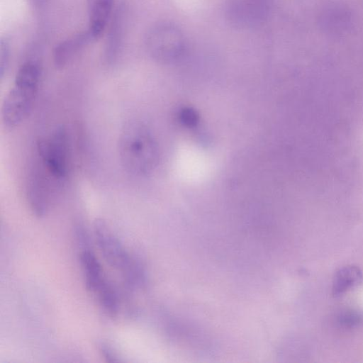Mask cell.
<instances>
[{"label":"cell","mask_w":363,"mask_h":363,"mask_svg":"<svg viewBox=\"0 0 363 363\" xmlns=\"http://www.w3.org/2000/svg\"><path fill=\"white\" fill-rule=\"evenodd\" d=\"M174 28L160 25L150 30L146 45L150 53L160 60H169L176 55L179 48V37Z\"/></svg>","instance_id":"cell-6"},{"label":"cell","mask_w":363,"mask_h":363,"mask_svg":"<svg viewBox=\"0 0 363 363\" xmlns=\"http://www.w3.org/2000/svg\"><path fill=\"white\" fill-rule=\"evenodd\" d=\"M93 230L96 245L105 261L111 267L122 272L132 257L105 220L96 219L94 223Z\"/></svg>","instance_id":"cell-5"},{"label":"cell","mask_w":363,"mask_h":363,"mask_svg":"<svg viewBox=\"0 0 363 363\" xmlns=\"http://www.w3.org/2000/svg\"><path fill=\"white\" fill-rule=\"evenodd\" d=\"M114 0H86L89 28L94 40L99 39L104 32L112 13Z\"/></svg>","instance_id":"cell-7"},{"label":"cell","mask_w":363,"mask_h":363,"mask_svg":"<svg viewBox=\"0 0 363 363\" xmlns=\"http://www.w3.org/2000/svg\"><path fill=\"white\" fill-rule=\"evenodd\" d=\"M99 351L104 358L108 362H118L121 361L116 352L106 343H100Z\"/></svg>","instance_id":"cell-15"},{"label":"cell","mask_w":363,"mask_h":363,"mask_svg":"<svg viewBox=\"0 0 363 363\" xmlns=\"http://www.w3.org/2000/svg\"><path fill=\"white\" fill-rule=\"evenodd\" d=\"M337 323L343 328L353 329L363 323V313L354 309H346L337 316Z\"/></svg>","instance_id":"cell-13"},{"label":"cell","mask_w":363,"mask_h":363,"mask_svg":"<svg viewBox=\"0 0 363 363\" xmlns=\"http://www.w3.org/2000/svg\"><path fill=\"white\" fill-rule=\"evenodd\" d=\"M93 40L86 30L62 41L55 47L53 52V61L56 67H65L79 50Z\"/></svg>","instance_id":"cell-8"},{"label":"cell","mask_w":363,"mask_h":363,"mask_svg":"<svg viewBox=\"0 0 363 363\" xmlns=\"http://www.w3.org/2000/svg\"><path fill=\"white\" fill-rule=\"evenodd\" d=\"M363 282L362 271L357 266L347 265L340 268L335 274L331 292L334 297L342 296Z\"/></svg>","instance_id":"cell-10"},{"label":"cell","mask_w":363,"mask_h":363,"mask_svg":"<svg viewBox=\"0 0 363 363\" xmlns=\"http://www.w3.org/2000/svg\"><path fill=\"white\" fill-rule=\"evenodd\" d=\"M40 77L41 68L36 61H26L19 67L1 106V117L5 128L18 127L28 116L39 89Z\"/></svg>","instance_id":"cell-2"},{"label":"cell","mask_w":363,"mask_h":363,"mask_svg":"<svg viewBox=\"0 0 363 363\" xmlns=\"http://www.w3.org/2000/svg\"><path fill=\"white\" fill-rule=\"evenodd\" d=\"M9 63V46L6 40H1L0 43V78L6 72Z\"/></svg>","instance_id":"cell-14"},{"label":"cell","mask_w":363,"mask_h":363,"mask_svg":"<svg viewBox=\"0 0 363 363\" xmlns=\"http://www.w3.org/2000/svg\"><path fill=\"white\" fill-rule=\"evenodd\" d=\"M323 23L329 29L342 30L349 23V16L346 11L337 8H330L323 15Z\"/></svg>","instance_id":"cell-12"},{"label":"cell","mask_w":363,"mask_h":363,"mask_svg":"<svg viewBox=\"0 0 363 363\" xmlns=\"http://www.w3.org/2000/svg\"><path fill=\"white\" fill-rule=\"evenodd\" d=\"M118 147L121 165L128 173L145 176L155 167L158 158L157 144L142 122L133 119L123 125Z\"/></svg>","instance_id":"cell-1"},{"label":"cell","mask_w":363,"mask_h":363,"mask_svg":"<svg viewBox=\"0 0 363 363\" xmlns=\"http://www.w3.org/2000/svg\"><path fill=\"white\" fill-rule=\"evenodd\" d=\"M79 260L87 290L95 293L105 280L99 261L91 247L82 249Z\"/></svg>","instance_id":"cell-9"},{"label":"cell","mask_w":363,"mask_h":363,"mask_svg":"<svg viewBox=\"0 0 363 363\" xmlns=\"http://www.w3.org/2000/svg\"><path fill=\"white\" fill-rule=\"evenodd\" d=\"M31 167L26 184L27 201L32 213L42 218L50 208L53 190L52 184H57L48 174L36 157Z\"/></svg>","instance_id":"cell-4"},{"label":"cell","mask_w":363,"mask_h":363,"mask_svg":"<svg viewBox=\"0 0 363 363\" xmlns=\"http://www.w3.org/2000/svg\"><path fill=\"white\" fill-rule=\"evenodd\" d=\"M94 294L97 295L99 303L104 313L112 318L116 316L120 303L118 295L113 285L105 279Z\"/></svg>","instance_id":"cell-11"},{"label":"cell","mask_w":363,"mask_h":363,"mask_svg":"<svg viewBox=\"0 0 363 363\" xmlns=\"http://www.w3.org/2000/svg\"><path fill=\"white\" fill-rule=\"evenodd\" d=\"M35 156L57 184L64 183L72 168L70 141L66 128L57 127L39 140L36 143Z\"/></svg>","instance_id":"cell-3"},{"label":"cell","mask_w":363,"mask_h":363,"mask_svg":"<svg viewBox=\"0 0 363 363\" xmlns=\"http://www.w3.org/2000/svg\"><path fill=\"white\" fill-rule=\"evenodd\" d=\"M48 0H28L31 6L35 9H39L43 6Z\"/></svg>","instance_id":"cell-16"}]
</instances>
